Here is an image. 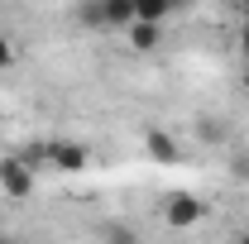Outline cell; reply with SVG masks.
Here are the masks:
<instances>
[{
  "instance_id": "6da1fadb",
  "label": "cell",
  "mask_w": 249,
  "mask_h": 244,
  "mask_svg": "<svg viewBox=\"0 0 249 244\" xmlns=\"http://www.w3.org/2000/svg\"><path fill=\"white\" fill-rule=\"evenodd\" d=\"M206 220V201L201 196H192V192H168V201H163V225L168 230H192V225H201Z\"/></svg>"
},
{
  "instance_id": "7a4b0ae2",
  "label": "cell",
  "mask_w": 249,
  "mask_h": 244,
  "mask_svg": "<svg viewBox=\"0 0 249 244\" xmlns=\"http://www.w3.org/2000/svg\"><path fill=\"white\" fill-rule=\"evenodd\" d=\"M0 187H5L10 196H19V201L34 192V168H29L24 153H5V158H0Z\"/></svg>"
},
{
  "instance_id": "3957f363",
  "label": "cell",
  "mask_w": 249,
  "mask_h": 244,
  "mask_svg": "<svg viewBox=\"0 0 249 244\" xmlns=\"http://www.w3.org/2000/svg\"><path fill=\"white\" fill-rule=\"evenodd\" d=\"M144 149H149V158H158V163H178V158H182V153H178V139L163 134V129H149V134H144Z\"/></svg>"
},
{
  "instance_id": "277c9868",
  "label": "cell",
  "mask_w": 249,
  "mask_h": 244,
  "mask_svg": "<svg viewBox=\"0 0 249 244\" xmlns=\"http://www.w3.org/2000/svg\"><path fill=\"white\" fill-rule=\"evenodd\" d=\"M101 19H106V29H129L134 24V0H101Z\"/></svg>"
},
{
  "instance_id": "5b68a950",
  "label": "cell",
  "mask_w": 249,
  "mask_h": 244,
  "mask_svg": "<svg viewBox=\"0 0 249 244\" xmlns=\"http://www.w3.org/2000/svg\"><path fill=\"white\" fill-rule=\"evenodd\" d=\"M124 38H129V48H134V53H149V48H158L163 29H158V24H139V19H134V24L124 29Z\"/></svg>"
},
{
  "instance_id": "8992f818",
  "label": "cell",
  "mask_w": 249,
  "mask_h": 244,
  "mask_svg": "<svg viewBox=\"0 0 249 244\" xmlns=\"http://www.w3.org/2000/svg\"><path fill=\"white\" fill-rule=\"evenodd\" d=\"M173 15V0H134V19L139 24H163Z\"/></svg>"
},
{
  "instance_id": "52a82bcc",
  "label": "cell",
  "mask_w": 249,
  "mask_h": 244,
  "mask_svg": "<svg viewBox=\"0 0 249 244\" xmlns=\"http://www.w3.org/2000/svg\"><path fill=\"white\" fill-rule=\"evenodd\" d=\"M196 139H201V144H220V139H225V120L201 115V120H196Z\"/></svg>"
},
{
  "instance_id": "ba28073f",
  "label": "cell",
  "mask_w": 249,
  "mask_h": 244,
  "mask_svg": "<svg viewBox=\"0 0 249 244\" xmlns=\"http://www.w3.org/2000/svg\"><path fill=\"white\" fill-rule=\"evenodd\" d=\"M77 19H82V24H91V29H106V19H101V5H82V10H77Z\"/></svg>"
},
{
  "instance_id": "9c48e42d",
  "label": "cell",
  "mask_w": 249,
  "mask_h": 244,
  "mask_svg": "<svg viewBox=\"0 0 249 244\" xmlns=\"http://www.w3.org/2000/svg\"><path fill=\"white\" fill-rule=\"evenodd\" d=\"M106 244H139V240H134V235H129L124 225H110V235H106Z\"/></svg>"
},
{
  "instance_id": "30bf717a",
  "label": "cell",
  "mask_w": 249,
  "mask_h": 244,
  "mask_svg": "<svg viewBox=\"0 0 249 244\" xmlns=\"http://www.w3.org/2000/svg\"><path fill=\"white\" fill-rule=\"evenodd\" d=\"M10 62H15V43L0 34V67H10Z\"/></svg>"
},
{
  "instance_id": "8fae6325",
  "label": "cell",
  "mask_w": 249,
  "mask_h": 244,
  "mask_svg": "<svg viewBox=\"0 0 249 244\" xmlns=\"http://www.w3.org/2000/svg\"><path fill=\"white\" fill-rule=\"evenodd\" d=\"M240 53H245V62H249V24H240Z\"/></svg>"
},
{
  "instance_id": "7c38bea8",
  "label": "cell",
  "mask_w": 249,
  "mask_h": 244,
  "mask_svg": "<svg viewBox=\"0 0 249 244\" xmlns=\"http://www.w3.org/2000/svg\"><path fill=\"white\" fill-rule=\"evenodd\" d=\"M235 244H249V230H240V235H235Z\"/></svg>"
},
{
  "instance_id": "4fadbf2b",
  "label": "cell",
  "mask_w": 249,
  "mask_h": 244,
  "mask_svg": "<svg viewBox=\"0 0 249 244\" xmlns=\"http://www.w3.org/2000/svg\"><path fill=\"white\" fill-rule=\"evenodd\" d=\"M235 168H245V173H249V149H245V158H240V163H235Z\"/></svg>"
},
{
  "instance_id": "5bb4252c",
  "label": "cell",
  "mask_w": 249,
  "mask_h": 244,
  "mask_svg": "<svg viewBox=\"0 0 249 244\" xmlns=\"http://www.w3.org/2000/svg\"><path fill=\"white\" fill-rule=\"evenodd\" d=\"M240 82H245V91H249V62H245V77H240Z\"/></svg>"
},
{
  "instance_id": "9a60e30c",
  "label": "cell",
  "mask_w": 249,
  "mask_h": 244,
  "mask_svg": "<svg viewBox=\"0 0 249 244\" xmlns=\"http://www.w3.org/2000/svg\"><path fill=\"white\" fill-rule=\"evenodd\" d=\"M0 244H15V240H10V235H0Z\"/></svg>"
},
{
  "instance_id": "2e32d148",
  "label": "cell",
  "mask_w": 249,
  "mask_h": 244,
  "mask_svg": "<svg viewBox=\"0 0 249 244\" xmlns=\"http://www.w3.org/2000/svg\"><path fill=\"white\" fill-rule=\"evenodd\" d=\"M245 24H249V0H245Z\"/></svg>"
}]
</instances>
